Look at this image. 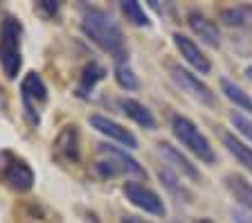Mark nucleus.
<instances>
[{
  "mask_svg": "<svg viewBox=\"0 0 252 223\" xmlns=\"http://www.w3.org/2000/svg\"><path fill=\"white\" fill-rule=\"evenodd\" d=\"M122 223H144V221H140L137 217H124L122 219Z\"/></svg>",
  "mask_w": 252,
  "mask_h": 223,
  "instance_id": "26",
  "label": "nucleus"
},
{
  "mask_svg": "<svg viewBox=\"0 0 252 223\" xmlns=\"http://www.w3.org/2000/svg\"><path fill=\"white\" fill-rule=\"evenodd\" d=\"M187 23H189V27H191V32L198 38H203L207 45H212V48H219L220 45V32L212 18H207L205 14H200V11H189Z\"/></svg>",
  "mask_w": 252,
  "mask_h": 223,
  "instance_id": "11",
  "label": "nucleus"
},
{
  "mask_svg": "<svg viewBox=\"0 0 252 223\" xmlns=\"http://www.w3.org/2000/svg\"><path fill=\"white\" fill-rule=\"evenodd\" d=\"M54 151L68 162H79L81 160V149H79V131L77 127H65L57 135Z\"/></svg>",
  "mask_w": 252,
  "mask_h": 223,
  "instance_id": "12",
  "label": "nucleus"
},
{
  "mask_svg": "<svg viewBox=\"0 0 252 223\" xmlns=\"http://www.w3.org/2000/svg\"><path fill=\"white\" fill-rule=\"evenodd\" d=\"M198 223H214V221H212V219H200Z\"/></svg>",
  "mask_w": 252,
  "mask_h": 223,
  "instance_id": "28",
  "label": "nucleus"
},
{
  "mask_svg": "<svg viewBox=\"0 0 252 223\" xmlns=\"http://www.w3.org/2000/svg\"><path fill=\"white\" fill-rule=\"evenodd\" d=\"M220 88H223L225 97L234 104V106L243 108V111H252V97L248 95L239 84H234L232 79H220Z\"/></svg>",
  "mask_w": 252,
  "mask_h": 223,
  "instance_id": "19",
  "label": "nucleus"
},
{
  "mask_svg": "<svg viewBox=\"0 0 252 223\" xmlns=\"http://www.w3.org/2000/svg\"><path fill=\"white\" fill-rule=\"evenodd\" d=\"M90 127H93L94 131H99L101 135H106V138L124 144L126 149H135L137 147L135 135H133L126 127H122L120 122H115V120H110V117H106V115H99V113L90 115Z\"/></svg>",
  "mask_w": 252,
  "mask_h": 223,
  "instance_id": "9",
  "label": "nucleus"
},
{
  "mask_svg": "<svg viewBox=\"0 0 252 223\" xmlns=\"http://www.w3.org/2000/svg\"><path fill=\"white\" fill-rule=\"evenodd\" d=\"M220 140H223V144L227 147V151L239 160V165H243L248 171H252V147L250 144L241 142L234 133H227V131L220 133Z\"/></svg>",
  "mask_w": 252,
  "mask_h": 223,
  "instance_id": "16",
  "label": "nucleus"
},
{
  "mask_svg": "<svg viewBox=\"0 0 252 223\" xmlns=\"http://www.w3.org/2000/svg\"><path fill=\"white\" fill-rule=\"evenodd\" d=\"M171 128H173V135L178 138V142L183 144V147H187V151H191L200 162H205V165H214L216 154H214V149H212L210 140L205 138L203 131H198V127H196L189 117L173 115L171 117Z\"/></svg>",
  "mask_w": 252,
  "mask_h": 223,
  "instance_id": "3",
  "label": "nucleus"
},
{
  "mask_svg": "<svg viewBox=\"0 0 252 223\" xmlns=\"http://www.w3.org/2000/svg\"><path fill=\"white\" fill-rule=\"evenodd\" d=\"M124 196L128 203H133L135 207L144 210L147 214H153V217H164L167 214V207H164L162 198L158 196L153 190H149L147 185H140V183H124L122 187Z\"/></svg>",
  "mask_w": 252,
  "mask_h": 223,
  "instance_id": "8",
  "label": "nucleus"
},
{
  "mask_svg": "<svg viewBox=\"0 0 252 223\" xmlns=\"http://www.w3.org/2000/svg\"><path fill=\"white\" fill-rule=\"evenodd\" d=\"M169 74H171V79L176 81L187 95L194 97L196 101H200L205 106H216V95L212 93L210 86L205 84V81H200L196 74L180 68L178 64H169Z\"/></svg>",
  "mask_w": 252,
  "mask_h": 223,
  "instance_id": "7",
  "label": "nucleus"
},
{
  "mask_svg": "<svg viewBox=\"0 0 252 223\" xmlns=\"http://www.w3.org/2000/svg\"><path fill=\"white\" fill-rule=\"evenodd\" d=\"M36 9L41 11V14H45L47 18H54L59 14V9H61V5H59L57 0H38Z\"/></svg>",
  "mask_w": 252,
  "mask_h": 223,
  "instance_id": "24",
  "label": "nucleus"
},
{
  "mask_svg": "<svg viewBox=\"0 0 252 223\" xmlns=\"http://www.w3.org/2000/svg\"><path fill=\"white\" fill-rule=\"evenodd\" d=\"M225 187L230 191L234 201H239L248 212H252V185L239 174H230L225 176Z\"/></svg>",
  "mask_w": 252,
  "mask_h": 223,
  "instance_id": "15",
  "label": "nucleus"
},
{
  "mask_svg": "<svg viewBox=\"0 0 252 223\" xmlns=\"http://www.w3.org/2000/svg\"><path fill=\"white\" fill-rule=\"evenodd\" d=\"M220 21L227 27H250L252 25V5H236V7H225L220 9Z\"/></svg>",
  "mask_w": 252,
  "mask_h": 223,
  "instance_id": "17",
  "label": "nucleus"
},
{
  "mask_svg": "<svg viewBox=\"0 0 252 223\" xmlns=\"http://www.w3.org/2000/svg\"><path fill=\"white\" fill-rule=\"evenodd\" d=\"M81 30H84V34L97 45V48L108 52L117 64L126 59L124 34H122L120 25H117L104 9L84 7V11H81Z\"/></svg>",
  "mask_w": 252,
  "mask_h": 223,
  "instance_id": "1",
  "label": "nucleus"
},
{
  "mask_svg": "<svg viewBox=\"0 0 252 223\" xmlns=\"http://www.w3.org/2000/svg\"><path fill=\"white\" fill-rule=\"evenodd\" d=\"M122 11H124L126 21H131L133 25H137V27L149 25V16L144 14L140 2H135V0H124V2H122Z\"/></svg>",
  "mask_w": 252,
  "mask_h": 223,
  "instance_id": "21",
  "label": "nucleus"
},
{
  "mask_svg": "<svg viewBox=\"0 0 252 223\" xmlns=\"http://www.w3.org/2000/svg\"><path fill=\"white\" fill-rule=\"evenodd\" d=\"M120 108L128 117H131L135 124L149 128V131H153V128H156V117H153V113L149 111L142 101H137V99H120Z\"/></svg>",
  "mask_w": 252,
  "mask_h": 223,
  "instance_id": "14",
  "label": "nucleus"
},
{
  "mask_svg": "<svg viewBox=\"0 0 252 223\" xmlns=\"http://www.w3.org/2000/svg\"><path fill=\"white\" fill-rule=\"evenodd\" d=\"M21 101L27 122L32 127H38L41 124V111L47 104V86L41 79V74L36 72L25 74V79L21 81Z\"/></svg>",
  "mask_w": 252,
  "mask_h": 223,
  "instance_id": "6",
  "label": "nucleus"
},
{
  "mask_svg": "<svg viewBox=\"0 0 252 223\" xmlns=\"http://www.w3.org/2000/svg\"><path fill=\"white\" fill-rule=\"evenodd\" d=\"M99 151L106 156V158L99 160V162L94 165V171H97L101 178H115V176H120V174L147 178L144 167H142L135 158H131V156L126 154L124 149L110 147V144H99Z\"/></svg>",
  "mask_w": 252,
  "mask_h": 223,
  "instance_id": "4",
  "label": "nucleus"
},
{
  "mask_svg": "<svg viewBox=\"0 0 252 223\" xmlns=\"http://www.w3.org/2000/svg\"><path fill=\"white\" fill-rule=\"evenodd\" d=\"M104 74H106V70L101 68L99 64L90 61V64L84 68V72H81V81H79V86H77V95L84 97V99L90 97L93 91H94V86L104 79Z\"/></svg>",
  "mask_w": 252,
  "mask_h": 223,
  "instance_id": "18",
  "label": "nucleus"
},
{
  "mask_svg": "<svg viewBox=\"0 0 252 223\" xmlns=\"http://www.w3.org/2000/svg\"><path fill=\"white\" fill-rule=\"evenodd\" d=\"M173 43H176V48H178L180 57L187 61L191 68H196L200 74H207L212 70V64H210V59L205 57L203 52L198 50V45H196L194 41L189 36H185V34H173Z\"/></svg>",
  "mask_w": 252,
  "mask_h": 223,
  "instance_id": "10",
  "label": "nucleus"
},
{
  "mask_svg": "<svg viewBox=\"0 0 252 223\" xmlns=\"http://www.w3.org/2000/svg\"><path fill=\"white\" fill-rule=\"evenodd\" d=\"M0 183L14 191H30L34 187V171L23 156L5 149L0 151Z\"/></svg>",
  "mask_w": 252,
  "mask_h": 223,
  "instance_id": "5",
  "label": "nucleus"
},
{
  "mask_svg": "<svg viewBox=\"0 0 252 223\" xmlns=\"http://www.w3.org/2000/svg\"><path fill=\"white\" fill-rule=\"evenodd\" d=\"M115 79L122 88H126V91H137V88H140V79L135 77L131 65L124 64V61H120V64L115 65Z\"/></svg>",
  "mask_w": 252,
  "mask_h": 223,
  "instance_id": "22",
  "label": "nucleus"
},
{
  "mask_svg": "<svg viewBox=\"0 0 252 223\" xmlns=\"http://www.w3.org/2000/svg\"><path fill=\"white\" fill-rule=\"evenodd\" d=\"M158 147H160V154L167 158V162H171V165L176 167V171L187 176L189 181H200V171L196 169V165H191V160H189L187 156H183L178 149L171 147L169 142H162V144H158Z\"/></svg>",
  "mask_w": 252,
  "mask_h": 223,
  "instance_id": "13",
  "label": "nucleus"
},
{
  "mask_svg": "<svg viewBox=\"0 0 252 223\" xmlns=\"http://www.w3.org/2000/svg\"><path fill=\"white\" fill-rule=\"evenodd\" d=\"M230 120H232V124H234V128L239 133H241L243 138L248 140V142L252 144V120L250 117H246L243 113H239V111H234L230 115Z\"/></svg>",
  "mask_w": 252,
  "mask_h": 223,
  "instance_id": "23",
  "label": "nucleus"
},
{
  "mask_svg": "<svg viewBox=\"0 0 252 223\" xmlns=\"http://www.w3.org/2000/svg\"><path fill=\"white\" fill-rule=\"evenodd\" d=\"M232 219H234L236 223H252V212H248V210H232Z\"/></svg>",
  "mask_w": 252,
  "mask_h": 223,
  "instance_id": "25",
  "label": "nucleus"
},
{
  "mask_svg": "<svg viewBox=\"0 0 252 223\" xmlns=\"http://www.w3.org/2000/svg\"><path fill=\"white\" fill-rule=\"evenodd\" d=\"M246 74H248V77H250V79H252V65H250V68H246Z\"/></svg>",
  "mask_w": 252,
  "mask_h": 223,
  "instance_id": "27",
  "label": "nucleus"
},
{
  "mask_svg": "<svg viewBox=\"0 0 252 223\" xmlns=\"http://www.w3.org/2000/svg\"><path fill=\"white\" fill-rule=\"evenodd\" d=\"M158 178H160V183H162V185L167 187V190L171 191V194L178 198V201H185V203L191 201V191L185 190V187L180 185L178 178H176V174H173L171 169H167V167H160V169H158Z\"/></svg>",
  "mask_w": 252,
  "mask_h": 223,
  "instance_id": "20",
  "label": "nucleus"
},
{
  "mask_svg": "<svg viewBox=\"0 0 252 223\" xmlns=\"http://www.w3.org/2000/svg\"><path fill=\"white\" fill-rule=\"evenodd\" d=\"M23 25L18 18L5 16L0 23V68L7 79H16L23 65Z\"/></svg>",
  "mask_w": 252,
  "mask_h": 223,
  "instance_id": "2",
  "label": "nucleus"
}]
</instances>
